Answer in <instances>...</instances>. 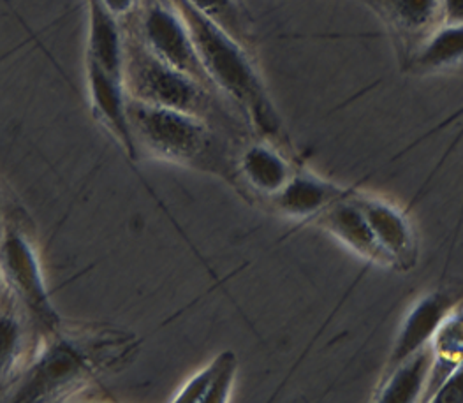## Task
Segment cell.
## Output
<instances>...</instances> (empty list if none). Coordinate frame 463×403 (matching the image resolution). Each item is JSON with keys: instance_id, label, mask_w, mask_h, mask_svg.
Segmentation results:
<instances>
[{"instance_id": "6da1fadb", "label": "cell", "mask_w": 463, "mask_h": 403, "mask_svg": "<svg viewBox=\"0 0 463 403\" xmlns=\"http://www.w3.org/2000/svg\"><path fill=\"white\" fill-rule=\"evenodd\" d=\"M184 16L213 89L261 135L280 133V118L265 81L241 41L199 13L187 0H171Z\"/></svg>"}, {"instance_id": "7a4b0ae2", "label": "cell", "mask_w": 463, "mask_h": 403, "mask_svg": "<svg viewBox=\"0 0 463 403\" xmlns=\"http://www.w3.org/2000/svg\"><path fill=\"white\" fill-rule=\"evenodd\" d=\"M128 113L139 152L175 163L228 176V159L221 136L208 120L129 98Z\"/></svg>"}, {"instance_id": "3957f363", "label": "cell", "mask_w": 463, "mask_h": 403, "mask_svg": "<svg viewBox=\"0 0 463 403\" xmlns=\"http://www.w3.org/2000/svg\"><path fill=\"white\" fill-rule=\"evenodd\" d=\"M124 83L129 98L136 101L191 113L215 127L232 122V113L222 106V96L196 78L169 68L134 34L126 37Z\"/></svg>"}, {"instance_id": "277c9868", "label": "cell", "mask_w": 463, "mask_h": 403, "mask_svg": "<svg viewBox=\"0 0 463 403\" xmlns=\"http://www.w3.org/2000/svg\"><path fill=\"white\" fill-rule=\"evenodd\" d=\"M104 349V343L92 345L89 338L57 336L53 343L41 352L39 361L22 380L14 402H46L67 397L78 386L90 379L96 365L104 360H94V352Z\"/></svg>"}, {"instance_id": "5b68a950", "label": "cell", "mask_w": 463, "mask_h": 403, "mask_svg": "<svg viewBox=\"0 0 463 403\" xmlns=\"http://www.w3.org/2000/svg\"><path fill=\"white\" fill-rule=\"evenodd\" d=\"M134 35L143 42V46L150 53H154L169 68L185 72L196 78L201 83H204L206 87H210L212 90H215L201 64L193 34L184 16L180 14V11L175 7L171 0L148 2L141 9L139 20H137V31Z\"/></svg>"}, {"instance_id": "8992f818", "label": "cell", "mask_w": 463, "mask_h": 403, "mask_svg": "<svg viewBox=\"0 0 463 403\" xmlns=\"http://www.w3.org/2000/svg\"><path fill=\"white\" fill-rule=\"evenodd\" d=\"M4 286L29 312L44 333H57V314L48 300L35 252L27 238L16 230H5L2 243Z\"/></svg>"}, {"instance_id": "52a82bcc", "label": "cell", "mask_w": 463, "mask_h": 403, "mask_svg": "<svg viewBox=\"0 0 463 403\" xmlns=\"http://www.w3.org/2000/svg\"><path fill=\"white\" fill-rule=\"evenodd\" d=\"M85 66L90 104L96 117L120 143L129 159H137L139 148L134 139L133 127L128 113L129 94L126 90V83L108 74L104 69L89 59L85 61Z\"/></svg>"}, {"instance_id": "ba28073f", "label": "cell", "mask_w": 463, "mask_h": 403, "mask_svg": "<svg viewBox=\"0 0 463 403\" xmlns=\"http://www.w3.org/2000/svg\"><path fill=\"white\" fill-rule=\"evenodd\" d=\"M354 202L362 208L379 245L393 261V267L412 268L418 261V241L407 217L393 204L377 198L356 196Z\"/></svg>"}, {"instance_id": "9c48e42d", "label": "cell", "mask_w": 463, "mask_h": 403, "mask_svg": "<svg viewBox=\"0 0 463 403\" xmlns=\"http://www.w3.org/2000/svg\"><path fill=\"white\" fill-rule=\"evenodd\" d=\"M457 302L458 296L453 291H439L425 296L411 310L395 340L388 371L431 343L444 319L457 308Z\"/></svg>"}, {"instance_id": "30bf717a", "label": "cell", "mask_w": 463, "mask_h": 403, "mask_svg": "<svg viewBox=\"0 0 463 403\" xmlns=\"http://www.w3.org/2000/svg\"><path fill=\"white\" fill-rule=\"evenodd\" d=\"M321 224L340 243H344L358 256L381 267H393V261L379 245L362 208L354 202V198L344 196L338 202H333L330 208L323 211Z\"/></svg>"}, {"instance_id": "8fae6325", "label": "cell", "mask_w": 463, "mask_h": 403, "mask_svg": "<svg viewBox=\"0 0 463 403\" xmlns=\"http://www.w3.org/2000/svg\"><path fill=\"white\" fill-rule=\"evenodd\" d=\"M89 4V50L87 59L96 62L108 74L124 81L126 69V33L118 18L108 11L100 0Z\"/></svg>"}, {"instance_id": "7c38bea8", "label": "cell", "mask_w": 463, "mask_h": 403, "mask_svg": "<svg viewBox=\"0 0 463 403\" xmlns=\"http://www.w3.org/2000/svg\"><path fill=\"white\" fill-rule=\"evenodd\" d=\"M345 196L338 185L312 173H295L288 185L273 198L275 206L289 217H310L323 213L331 204Z\"/></svg>"}, {"instance_id": "4fadbf2b", "label": "cell", "mask_w": 463, "mask_h": 403, "mask_svg": "<svg viewBox=\"0 0 463 403\" xmlns=\"http://www.w3.org/2000/svg\"><path fill=\"white\" fill-rule=\"evenodd\" d=\"M433 363L435 351L429 343L386 373L377 400L384 403L418 402L423 393L427 395Z\"/></svg>"}, {"instance_id": "5bb4252c", "label": "cell", "mask_w": 463, "mask_h": 403, "mask_svg": "<svg viewBox=\"0 0 463 403\" xmlns=\"http://www.w3.org/2000/svg\"><path fill=\"white\" fill-rule=\"evenodd\" d=\"M238 168L254 191L269 198H275L295 174L288 161L266 143L247 146L240 155Z\"/></svg>"}, {"instance_id": "9a60e30c", "label": "cell", "mask_w": 463, "mask_h": 403, "mask_svg": "<svg viewBox=\"0 0 463 403\" xmlns=\"http://www.w3.org/2000/svg\"><path fill=\"white\" fill-rule=\"evenodd\" d=\"M238 373V358L232 351L221 352L194 375L175 397L176 403H226L232 398Z\"/></svg>"}, {"instance_id": "2e32d148", "label": "cell", "mask_w": 463, "mask_h": 403, "mask_svg": "<svg viewBox=\"0 0 463 403\" xmlns=\"http://www.w3.org/2000/svg\"><path fill=\"white\" fill-rule=\"evenodd\" d=\"M397 31L407 37L425 39L435 31L442 14V0H366ZM444 18V16H442Z\"/></svg>"}, {"instance_id": "e0dca14e", "label": "cell", "mask_w": 463, "mask_h": 403, "mask_svg": "<svg viewBox=\"0 0 463 403\" xmlns=\"http://www.w3.org/2000/svg\"><path fill=\"white\" fill-rule=\"evenodd\" d=\"M435 351V363L431 370L430 384L427 389V400H431L440 386L451 377V373L463 361V308L453 310L431 340Z\"/></svg>"}, {"instance_id": "ac0fdd59", "label": "cell", "mask_w": 463, "mask_h": 403, "mask_svg": "<svg viewBox=\"0 0 463 403\" xmlns=\"http://www.w3.org/2000/svg\"><path fill=\"white\" fill-rule=\"evenodd\" d=\"M463 64V23H444L423 39L411 57V68L435 72Z\"/></svg>"}, {"instance_id": "d6986e66", "label": "cell", "mask_w": 463, "mask_h": 403, "mask_svg": "<svg viewBox=\"0 0 463 403\" xmlns=\"http://www.w3.org/2000/svg\"><path fill=\"white\" fill-rule=\"evenodd\" d=\"M20 308L22 305L13 295H11V310L7 303L2 302V382L7 379L9 371L18 369L20 360H24V349L27 342H25V326H24V317L20 315Z\"/></svg>"}, {"instance_id": "ffe728a7", "label": "cell", "mask_w": 463, "mask_h": 403, "mask_svg": "<svg viewBox=\"0 0 463 403\" xmlns=\"http://www.w3.org/2000/svg\"><path fill=\"white\" fill-rule=\"evenodd\" d=\"M193 7H196L199 13L213 20L217 25H221L224 31H228L232 37L243 42L245 29H243V18L238 9L236 0H187Z\"/></svg>"}, {"instance_id": "44dd1931", "label": "cell", "mask_w": 463, "mask_h": 403, "mask_svg": "<svg viewBox=\"0 0 463 403\" xmlns=\"http://www.w3.org/2000/svg\"><path fill=\"white\" fill-rule=\"evenodd\" d=\"M431 402H463V361L462 365L451 373V377L440 386V389L435 393Z\"/></svg>"}, {"instance_id": "7402d4cb", "label": "cell", "mask_w": 463, "mask_h": 403, "mask_svg": "<svg viewBox=\"0 0 463 403\" xmlns=\"http://www.w3.org/2000/svg\"><path fill=\"white\" fill-rule=\"evenodd\" d=\"M442 16L446 23H463V0H442Z\"/></svg>"}, {"instance_id": "603a6c76", "label": "cell", "mask_w": 463, "mask_h": 403, "mask_svg": "<svg viewBox=\"0 0 463 403\" xmlns=\"http://www.w3.org/2000/svg\"><path fill=\"white\" fill-rule=\"evenodd\" d=\"M108 11H111L118 20L128 16V14H133L134 9H136V4L137 0H100Z\"/></svg>"}]
</instances>
